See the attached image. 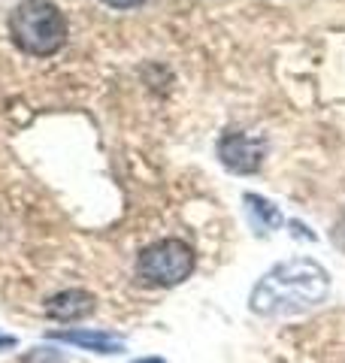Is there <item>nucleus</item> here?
Returning <instances> with one entry per match:
<instances>
[{
	"label": "nucleus",
	"mask_w": 345,
	"mask_h": 363,
	"mask_svg": "<svg viewBox=\"0 0 345 363\" xmlns=\"http://www.w3.org/2000/svg\"><path fill=\"white\" fill-rule=\"evenodd\" d=\"M246 203H248V209H251V215L263 224V227H282V212H279V206H273V203L267 200V197H261V194H246Z\"/></svg>",
	"instance_id": "nucleus-7"
},
{
	"label": "nucleus",
	"mask_w": 345,
	"mask_h": 363,
	"mask_svg": "<svg viewBox=\"0 0 345 363\" xmlns=\"http://www.w3.org/2000/svg\"><path fill=\"white\" fill-rule=\"evenodd\" d=\"M97 309V297L91 291L82 288H70V291H61L55 297L45 300V318L58 324H73V321H82L91 312Z\"/></svg>",
	"instance_id": "nucleus-5"
},
{
	"label": "nucleus",
	"mask_w": 345,
	"mask_h": 363,
	"mask_svg": "<svg viewBox=\"0 0 345 363\" xmlns=\"http://www.w3.org/2000/svg\"><path fill=\"white\" fill-rule=\"evenodd\" d=\"M9 37L31 58H49L67 43V18L52 0H21L9 16Z\"/></svg>",
	"instance_id": "nucleus-2"
},
{
	"label": "nucleus",
	"mask_w": 345,
	"mask_h": 363,
	"mask_svg": "<svg viewBox=\"0 0 345 363\" xmlns=\"http://www.w3.org/2000/svg\"><path fill=\"white\" fill-rule=\"evenodd\" d=\"M263 157H267V140L258 133L246 130H227L218 140V161L224 164V169L236 176H251L258 173Z\"/></svg>",
	"instance_id": "nucleus-4"
},
{
	"label": "nucleus",
	"mask_w": 345,
	"mask_h": 363,
	"mask_svg": "<svg viewBox=\"0 0 345 363\" xmlns=\"http://www.w3.org/2000/svg\"><path fill=\"white\" fill-rule=\"evenodd\" d=\"M194 267H197V255L188 242L176 240H158L146 245L140 257H136V279L146 288H176L185 279H191Z\"/></svg>",
	"instance_id": "nucleus-3"
},
{
	"label": "nucleus",
	"mask_w": 345,
	"mask_h": 363,
	"mask_svg": "<svg viewBox=\"0 0 345 363\" xmlns=\"http://www.w3.org/2000/svg\"><path fill=\"white\" fill-rule=\"evenodd\" d=\"M133 363H167L164 357H140V360H133Z\"/></svg>",
	"instance_id": "nucleus-11"
},
{
	"label": "nucleus",
	"mask_w": 345,
	"mask_h": 363,
	"mask_svg": "<svg viewBox=\"0 0 345 363\" xmlns=\"http://www.w3.org/2000/svg\"><path fill=\"white\" fill-rule=\"evenodd\" d=\"M49 339L64 345H76L94 354H121L124 351V336L109 333V330H85V327H73V330H52Z\"/></svg>",
	"instance_id": "nucleus-6"
},
{
	"label": "nucleus",
	"mask_w": 345,
	"mask_h": 363,
	"mask_svg": "<svg viewBox=\"0 0 345 363\" xmlns=\"http://www.w3.org/2000/svg\"><path fill=\"white\" fill-rule=\"evenodd\" d=\"M16 345V336H9V333H0V351L4 348H13Z\"/></svg>",
	"instance_id": "nucleus-10"
},
{
	"label": "nucleus",
	"mask_w": 345,
	"mask_h": 363,
	"mask_svg": "<svg viewBox=\"0 0 345 363\" xmlns=\"http://www.w3.org/2000/svg\"><path fill=\"white\" fill-rule=\"evenodd\" d=\"M103 4L112 9H133V6H143L146 0H103Z\"/></svg>",
	"instance_id": "nucleus-9"
},
{
	"label": "nucleus",
	"mask_w": 345,
	"mask_h": 363,
	"mask_svg": "<svg viewBox=\"0 0 345 363\" xmlns=\"http://www.w3.org/2000/svg\"><path fill=\"white\" fill-rule=\"evenodd\" d=\"M330 291V276L327 269L309 257H294L285 264L273 267L248 297V309L263 318L275 315H297L312 306L324 303Z\"/></svg>",
	"instance_id": "nucleus-1"
},
{
	"label": "nucleus",
	"mask_w": 345,
	"mask_h": 363,
	"mask_svg": "<svg viewBox=\"0 0 345 363\" xmlns=\"http://www.w3.org/2000/svg\"><path fill=\"white\" fill-rule=\"evenodd\" d=\"M21 363H70V360H67L61 351H55V348H33Z\"/></svg>",
	"instance_id": "nucleus-8"
}]
</instances>
